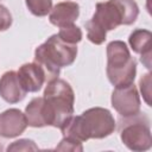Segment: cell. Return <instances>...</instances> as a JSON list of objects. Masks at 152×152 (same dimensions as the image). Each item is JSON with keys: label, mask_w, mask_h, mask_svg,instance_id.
I'll return each instance as SVG.
<instances>
[{"label": "cell", "mask_w": 152, "mask_h": 152, "mask_svg": "<svg viewBox=\"0 0 152 152\" xmlns=\"http://www.w3.org/2000/svg\"><path fill=\"white\" fill-rule=\"evenodd\" d=\"M108 81L114 87L128 86L134 83L137 75V61L122 40H112L107 45V66Z\"/></svg>", "instance_id": "5"}, {"label": "cell", "mask_w": 152, "mask_h": 152, "mask_svg": "<svg viewBox=\"0 0 152 152\" xmlns=\"http://www.w3.org/2000/svg\"><path fill=\"white\" fill-rule=\"evenodd\" d=\"M63 137L84 142L89 139H103L116 129L113 114L102 107H93L81 115L71 116L59 128Z\"/></svg>", "instance_id": "2"}, {"label": "cell", "mask_w": 152, "mask_h": 152, "mask_svg": "<svg viewBox=\"0 0 152 152\" xmlns=\"http://www.w3.org/2000/svg\"><path fill=\"white\" fill-rule=\"evenodd\" d=\"M0 151H2V146H1V144H0Z\"/></svg>", "instance_id": "20"}, {"label": "cell", "mask_w": 152, "mask_h": 152, "mask_svg": "<svg viewBox=\"0 0 152 152\" xmlns=\"http://www.w3.org/2000/svg\"><path fill=\"white\" fill-rule=\"evenodd\" d=\"M57 34L62 40H64L66 43H70V44L80 43L82 40V37H83L82 30L78 26H76L75 24L59 27V32Z\"/></svg>", "instance_id": "14"}, {"label": "cell", "mask_w": 152, "mask_h": 152, "mask_svg": "<svg viewBox=\"0 0 152 152\" xmlns=\"http://www.w3.org/2000/svg\"><path fill=\"white\" fill-rule=\"evenodd\" d=\"M139 15V6L134 0H108L97 2L95 12L86 23L87 38L95 45L104 43L107 32L120 25H132Z\"/></svg>", "instance_id": "1"}, {"label": "cell", "mask_w": 152, "mask_h": 152, "mask_svg": "<svg viewBox=\"0 0 152 152\" xmlns=\"http://www.w3.org/2000/svg\"><path fill=\"white\" fill-rule=\"evenodd\" d=\"M77 57V45L62 40L52 34L34 50V62L45 71L46 82L59 76L62 68L71 65Z\"/></svg>", "instance_id": "4"}, {"label": "cell", "mask_w": 152, "mask_h": 152, "mask_svg": "<svg viewBox=\"0 0 152 152\" xmlns=\"http://www.w3.org/2000/svg\"><path fill=\"white\" fill-rule=\"evenodd\" d=\"M27 10L36 17H45L52 8V0H25Z\"/></svg>", "instance_id": "15"}, {"label": "cell", "mask_w": 152, "mask_h": 152, "mask_svg": "<svg viewBox=\"0 0 152 152\" xmlns=\"http://www.w3.org/2000/svg\"><path fill=\"white\" fill-rule=\"evenodd\" d=\"M80 15V5L75 1H62L56 4L50 13L49 21L58 27L74 24Z\"/></svg>", "instance_id": "11"}, {"label": "cell", "mask_w": 152, "mask_h": 152, "mask_svg": "<svg viewBox=\"0 0 152 152\" xmlns=\"http://www.w3.org/2000/svg\"><path fill=\"white\" fill-rule=\"evenodd\" d=\"M12 21L13 19L10 10L2 4H0V32L8 30L12 25Z\"/></svg>", "instance_id": "19"}, {"label": "cell", "mask_w": 152, "mask_h": 152, "mask_svg": "<svg viewBox=\"0 0 152 152\" xmlns=\"http://www.w3.org/2000/svg\"><path fill=\"white\" fill-rule=\"evenodd\" d=\"M23 88L27 93H37L46 82L45 71L37 62L25 63L17 71Z\"/></svg>", "instance_id": "9"}, {"label": "cell", "mask_w": 152, "mask_h": 152, "mask_svg": "<svg viewBox=\"0 0 152 152\" xmlns=\"http://www.w3.org/2000/svg\"><path fill=\"white\" fill-rule=\"evenodd\" d=\"M38 146L31 139H19L7 146V151H37Z\"/></svg>", "instance_id": "16"}, {"label": "cell", "mask_w": 152, "mask_h": 152, "mask_svg": "<svg viewBox=\"0 0 152 152\" xmlns=\"http://www.w3.org/2000/svg\"><path fill=\"white\" fill-rule=\"evenodd\" d=\"M75 94L71 86L62 80L55 78L46 82L43 94V104L48 126L61 128L74 114Z\"/></svg>", "instance_id": "3"}, {"label": "cell", "mask_w": 152, "mask_h": 152, "mask_svg": "<svg viewBox=\"0 0 152 152\" xmlns=\"http://www.w3.org/2000/svg\"><path fill=\"white\" fill-rule=\"evenodd\" d=\"M112 107L121 118H128L140 112V96L134 83L115 87L110 96Z\"/></svg>", "instance_id": "7"}, {"label": "cell", "mask_w": 152, "mask_h": 152, "mask_svg": "<svg viewBox=\"0 0 152 152\" xmlns=\"http://www.w3.org/2000/svg\"><path fill=\"white\" fill-rule=\"evenodd\" d=\"M25 116L27 120V126L40 128L48 126L46 115L43 104V96L42 97H33L25 108Z\"/></svg>", "instance_id": "13"}, {"label": "cell", "mask_w": 152, "mask_h": 152, "mask_svg": "<svg viewBox=\"0 0 152 152\" xmlns=\"http://www.w3.org/2000/svg\"><path fill=\"white\" fill-rule=\"evenodd\" d=\"M119 133L122 144L131 151L142 152L147 151L152 146V135L150 128V120L145 113L128 118H121L119 120Z\"/></svg>", "instance_id": "6"}, {"label": "cell", "mask_w": 152, "mask_h": 152, "mask_svg": "<svg viewBox=\"0 0 152 152\" xmlns=\"http://www.w3.org/2000/svg\"><path fill=\"white\" fill-rule=\"evenodd\" d=\"M151 39L152 33L145 28L134 30L128 37V44L131 49L140 55L141 63L150 70L151 69Z\"/></svg>", "instance_id": "12"}, {"label": "cell", "mask_w": 152, "mask_h": 152, "mask_svg": "<svg viewBox=\"0 0 152 152\" xmlns=\"http://www.w3.org/2000/svg\"><path fill=\"white\" fill-rule=\"evenodd\" d=\"M139 87H140V91L142 95V99L145 100L146 104L151 107V74L147 72L144 76H141L140 81H139Z\"/></svg>", "instance_id": "18"}, {"label": "cell", "mask_w": 152, "mask_h": 152, "mask_svg": "<svg viewBox=\"0 0 152 152\" xmlns=\"http://www.w3.org/2000/svg\"><path fill=\"white\" fill-rule=\"evenodd\" d=\"M57 151H74V152H81L83 151V146L81 141H77L72 138H68V137H63V139L61 140V142L56 146Z\"/></svg>", "instance_id": "17"}, {"label": "cell", "mask_w": 152, "mask_h": 152, "mask_svg": "<svg viewBox=\"0 0 152 152\" xmlns=\"http://www.w3.org/2000/svg\"><path fill=\"white\" fill-rule=\"evenodd\" d=\"M27 91L23 88L18 74L14 70L6 71L0 77V96L8 103H18L26 96Z\"/></svg>", "instance_id": "10"}, {"label": "cell", "mask_w": 152, "mask_h": 152, "mask_svg": "<svg viewBox=\"0 0 152 152\" xmlns=\"http://www.w3.org/2000/svg\"><path fill=\"white\" fill-rule=\"evenodd\" d=\"M27 120L25 114L18 108L6 109L0 114V137L11 139L25 132Z\"/></svg>", "instance_id": "8"}]
</instances>
